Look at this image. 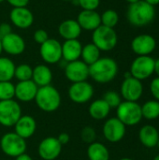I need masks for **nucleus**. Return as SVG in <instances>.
I'll use <instances>...</instances> for the list:
<instances>
[{"label": "nucleus", "mask_w": 159, "mask_h": 160, "mask_svg": "<svg viewBox=\"0 0 159 160\" xmlns=\"http://www.w3.org/2000/svg\"><path fill=\"white\" fill-rule=\"evenodd\" d=\"M118 65L111 57H100L89 66V77L97 83H108L115 79L118 74Z\"/></svg>", "instance_id": "1"}, {"label": "nucleus", "mask_w": 159, "mask_h": 160, "mask_svg": "<svg viewBox=\"0 0 159 160\" xmlns=\"http://www.w3.org/2000/svg\"><path fill=\"white\" fill-rule=\"evenodd\" d=\"M156 18L155 7L147 4L143 0L129 4L127 11V19L128 22L137 27H142L150 24Z\"/></svg>", "instance_id": "2"}, {"label": "nucleus", "mask_w": 159, "mask_h": 160, "mask_svg": "<svg viewBox=\"0 0 159 160\" xmlns=\"http://www.w3.org/2000/svg\"><path fill=\"white\" fill-rule=\"evenodd\" d=\"M35 102L37 106L45 112H52L58 110L61 105V95L52 85L38 87Z\"/></svg>", "instance_id": "3"}, {"label": "nucleus", "mask_w": 159, "mask_h": 160, "mask_svg": "<svg viewBox=\"0 0 159 160\" xmlns=\"http://www.w3.org/2000/svg\"><path fill=\"white\" fill-rule=\"evenodd\" d=\"M116 117L126 126H137L142 119V106L136 101H122L116 108Z\"/></svg>", "instance_id": "4"}, {"label": "nucleus", "mask_w": 159, "mask_h": 160, "mask_svg": "<svg viewBox=\"0 0 159 160\" xmlns=\"http://www.w3.org/2000/svg\"><path fill=\"white\" fill-rule=\"evenodd\" d=\"M118 42V36L114 28L104 25L98 26L92 34V43H94L100 52H110L113 50Z\"/></svg>", "instance_id": "5"}, {"label": "nucleus", "mask_w": 159, "mask_h": 160, "mask_svg": "<svg viewBox=\"0 0 159 160\" xmlns=\"http://www.w3.org/2000/svg\"><path fill=\"white\" fill-rule=\"evenodd\" d=\"M0 148L6 156L15 158L25 153L27 145L25 140L18 134L15 132H7L0 140Z\"/></svg>", "instance_id": "6"}, {"label": "nucleus", "mask_w": 159, "mask_h": 160, "mask_svg": "<svg viewBox=\"0 0 159 160\" xmlns=\"http://www.w3.org/2000/svg\"><path fill=\"white\" fill-rule=\"evenodd\" d=\"M129 72L142 82L150 78L155 73V59L150 55L137 56L130 65Z\"/></svg>", "instance_id": "7"}, {"label": "nucleus", "mask_w": 159, "mask_h": 160, "mask_svg": "<svg viewBox=\"0 0 159 160\" xmlns=\"http://www.w3.org/2000/svg\"><path fill=\"white\" fill-rule=\"evenodd\" d=\"M22 115L21 106L16 100L9 99L0 101V125L3 127H14Z\"/></svg>", "instance_id": "8"}, {"label": "nucleus", "mask_w": 159, "mask_h": 160, "mask_svg": "<svg viewBox=\"0 0 159 160\" xmlns=\"http://www.w3.org/2000/svg\"><path fill=\"white\" fill-rule=\"evenodd\" d=\"M143 94V84L142 82L130 76L125 78L121 87H120V96L126 101H136L142 97Z\"/></svg>", "instance_id": "9"}, {"label": "nucleus", "mask_w": 159, "mask_h": 160, "mask_svg": "<svg viewBox=\"0 0 159 160\" xmlns=\"http://www.w3.org/2000/svg\"><path fill=\"white\" fill-rule=\"evenodd\" d=\"M39 53L46 64H57L62 59V44L57 39L49 38L40 44Z\"/></svg>", "instance_id": "10"}, {"label": "nucleus", "mask_w": 159, "mask_h": 160, "mask_svg": "<svg viewBox=\"0 0 159 160\" xmlns=\"http://www.w3.org/2000/svg\"><path fill=\"white\" fill-rule=\"evenodd\" d=\"M94 96V87L87 81L73 82L68 88L70 100L77 104H84L91 100Z\"/></svg>", "instance_id": "11"}, {"label": "nucleus", "mask_w": 159, "mask_h": 160, "mask_svg": "<svg viewBox=\"0 0 159 160\" xmlns=\"http://www.w3.org/2000/svg\"><path fill=\"white\" fill-rule=\"evenodd\" d=\"M102 132L104 138L112 143H116L121 142L127 132V127L117 118L112 117L108 119L102 128Z\"/></svg>", "instance_id": "12"}, {"label": "nucleus", "mask_w": 159, "mask_h": 160, "mask_svg": "<svg viewBox=\"0 0 159 160\" xmlns=\"http://www.w3.org/2000/svg\"><path fill=\"white\" fill-rule=\"evenodd\" d=\"M64 70L66 78L72 83L84 82L89 78V66L80 59L67 63Z\"/></svg>", "instance_id": "13"}, {"label": "nucleus", "mask_w": 159, "mask_h": 160, "mask_svg": "<svg viewBox=\"0 0 159 160\" xmlns=\"http://www.w3.org/2000/svg\"><path fill=\"white\" fill-rule=\"evenodd\" d=\"M157 48L156 38L149 34L136 36L131 41V50L138 56L150 55Z\"/></svg>", "instance_id": "14"}, {"label": "nucleus", "mask_w": 159, "mask_h": 160, "mask_svg": "<svg viewBox=\"0 0 159 160\" xmlns=\"http://www.w3.org/2000/svg\"><path fill=\"white\" fill-rule=\"evenodd\" d=\"M37 152L41 159L55 160L62 152V145L57 138L47 137L40 142Z\"/></svg>", "instance_id": "15"}, {"label": "nucleus", "mask_w": 159, "mask_h": 160, "mask_svg": "<svg viewBox=\"0 0 159 160\" xmlns=\"http://www.w3.org/2000/svg\"><path fill=\"white\" fill-rule=\"evenodd\" d=\"M2 50L9 55H20L25 50V41L17 33L11 32L1 38Z\"/></svg>", "instance_id": "16"}, {"label": "nucleus", "mask_w": 159, "mask_h": 160, "mask_svg": "<svg viewBox=\"0 0 159 160\" xmlns=\"http://www.w3.org/2000/svg\"><path fill=\"white\" fill-rule=\"evenodd\" d=\"M9 19L12 24L20 29H27L34 22L33 12L26 7L13 8L10 10Z\"/></svg>", "instance_id": "17"}, {"label": "nucleus", "mask_w": 159, "mask_h": 160, "mask_svg": "<svg viewBox=\"0 0 159 160\" xmlns=\"http://www.w3.org/2000/svg\"><path fill=\"white\" fill-rule=\"evenodd\" d=\"M37 89V85L32 80L19 82L15 85V98L21 102H30L35 99Z\"/></svg>", "instance_id": "18"}, {"label": "nucleus", "mask_w": 159, "mask_h": 160, "mask_svg": "<svg viewBox=\"0 0 159 160\" xmlns=\"http://www.w3.org/2000/svg\"><path fill=\"white\" fill-rule=\"evenodd\" d=\"M77 22L82 30L94 31L101 25L100 14L97 10H82L78 17Z\"/></svg>", "instance_id": "19"}, {"label": "nucleus", "mask_w": 159, "mask_h": 160, "mask_svg": "<svg viewBox=\"0 0 159 160\" xmlns=\"http://www.w3.org/2000/svg\"><path fill=\"white\" fill-rule=\"evenodd\" d=\"M37 129V122L31 115H22L14 126V132L22 139L31 138Z\"/></svg>", "instance_id": "20"}, {"label": "nucleus", "mask_w": 159, "mask_h": 160, "mask_svg": "<svg viewBox=\"0 0 159 160\" xmlns=\"http://www.w3.org/2000/svg\"><path fill=\"white\" fill-rule=\"evenodd\" d=\"M82 45L79 39H68L62 43V59L69 63L81 58Z\"/></svg>", "instance_id": "21"}, {"label": "nucleus", "mask_w": 159, "mask_h": 160, "mask_svg": "<svg viewBox=\"0 0 159 160\" xmlns=\"http://www.w3.org/2000/svg\"><path fill=\"white\" fill-rule=\"evenodd\" d=\"M82 28L78 23L77 20L67 19L63 21L58 26L59 35L65 39H79L82 34Z\"/></svg>", "instance_id": "22"}, {"label": "nucleus", "mask_w": 159, "mask_h": 160, "mask_svg": "<svg viewBox=\"0 0 159 160\" xmlns=\"http://www.w3.org/2000/svg\"><path fill=\"white\" fill-rule=\"evenodd\" d=\"M139 140L146 148H155L157 146L159 132L157 128L152 125H144L139 131Z\"/></svg>", "instance_id": "23"}, {"label": "nucleus", "mask_w": 159, "mask_h": 160, "mask_svg": "<svg viewBox=\"0 0 159 160\" xmlns=\"http://www.w3.org/2000/svg\"><path fill=\"white\" fill-rule=\"evenodd\" d=\"M32 81L37 85V87L50 85L52 81V72L51 68L45 64L37 65L33 68Z\"/></svg>", "instance_id": "24"}, {"label": "nucleus", "mask_w": 159, "mask_h": 160, "mask_svg": "<svg viewBox=\"0 0 159 160\" xmlns=\"http://www.w3.org/2000/svg\"><path fill=\"white\" fill-rule=\"evenodd\" d=\"M111 108L110 106L103 100V98L94 100L88 109L89 115L95 120H104L110 114Z\"/></svg>", "instance_id": "25"}, {"label": "nucleus", "mask_w": 159, "mask_h": 160, "mask_svg": "<svg viewBox=\"0 0 159 160\" xmlns=\"http://www.w3.org/2000/svg\"><path fill=\"white\" fill-rule=\"evenodd\" d=\"M87 158L89 160H110V152L103 143L95 142L87 148Z\"/></svg>", "instance_id": "26"}, {"label": "nucleus", "mask_w": 159, "mask_h": 160, "mask_svg": "<svg viewBox=\"0 0 159 160\" xmlns=\"http://www.w3.org/2000/svg\"><path fill=\"white\" fill-rule=\"evenodd\" d=\"M100 50L94 43H87L82 46L81 58L86 65L91 66L100 58Z\"/></svg>", "instance_id": "27"}, {"label": "nucleus", "mask_w": 159, "mask_h": 160, "mask_svg": "<svg viewBox=\"0 0 159 160\" xmlns=\"http://www.w3.org/2000/svg\"><path fill=\"white\" fill-rule=\"evenodd\" d=\"M14 62L5 56H0V82H8L14 78Z\"/></svg>", "instance_id": "28"}, {"label": "nucleus", "mask_w": 159, "mask_h": 160, "mask_svg": "<svg viewBox=\"0 0 159 160\" xmlns=\"http://www.w3.org/2000/svg\"><path fill=\"white\" fill-rule=\"evenodd\" d=\"M141 106L142 118L147 120H156L159 118V101L156 99L148 100Z\"/></svg>", "instance_id": "29"}, {"label": "nucleus", "mask_w": 159, "mask_h": 160, "mask_svg": "<svg viewBox=\"0 0 159 160\" xmlns=\"http://www.w3.org/2000/svg\"><path fill=\"white\" fill-rule=\"evenodd\" d=\"M100 19L101 25L110 28H114L119 22V14L114 9H107L103 11L102 14H100Z\"/></svg>", "instance_id": "30"}, {"label": "nucleus", "mask_w": 159, "mask_h": 160, "mask_svg": "<svg viewBox=\"0 0 159 160\" xmlns=\"http://www.w3.org/2000/svg\"><path fill=\"white\" fill-rule=\"evenodd\" d=\"M33 68L28 64H20L16 66L14 71V78H16L19 82L29 81L32 80Z\"/></svg>", "instance_id": "31"}, {"label": "nucleus", "mask_w": 159, "mask_h": 160, "mask_svg": "<svg viewBox=\"0 0 159 160\" xmlns=\"http://www.w3.org/2000/svg\"><path fill=\"white\" fill-rule=\"evenodd\" d=\"M15 98V85L8 82H0V101L9 100Z\"/></svg>", "instance_id": "32"}, {"label": "nucleus", "mask_w": 159, "mask_h": 160, "mask_svg": "<svg viewBox=\"0 0 159 160\" xmlns=\"http://www.w3.org/2000/svg\"><path fill=\"white\" fill-rule=\"evenodd\" d=\"M103 100L110 106L111 109L117 108L122 102V98L119 93L113 90H110L106 92L103 96Z\"/></svg>", "instance_id": "33"}, {"label": "nucleus", "mask_w": 159, "mask_h": 160, "mask_svg": "<svg viewBox=\"0 0 159 160\" xmlns=\"http://www.w3.org/2000/svg\"><path fill=\"white\" fill-rule=\"evenodd\" d=\"M97 132L92 127H84L81 131V139L83 142L91 144L96 142Z\"/></svg>", "instance_id": "34"}, {"label": "nucleus", "mask_w": 159, "mask_h": 160, "mask_svg": "<svg viewBox=\"0 0 159 160\" xmlns=\"http://www.w3.org/2000/svg\"><path fill=\"white\" fill-rule=\"evenodd\" d=\"M82 10H97L100 5V0H74Z\"/></svg>", "instance_id": "35"}, {"label": "nucleus", "mask_w": 159, "mask_h": 160, "mask_svg": "<svg viewBox=\"0 0 159 160\" xmlns=\"http://www.w3.org/2000/svg\"><path fill=\"white\" fill-rule=\"evenodd\" d=\"M150 92L156 100L159 101V77L154 78L150 82Z\"/></svg>", "instance_id": "36"}, {"label": "nucleus", "mask_w": 159, "mask_h": 160, "mask_svg": "<svg viewBox=\"0 0 159 160\" xmlns=\"http://www.w3.org/2000/svg\"><path fill=\"white\" fill-rule=\"evenodd\" d=\"M48 38H49V35L44 29H37L34 33V40L37 44H42Z\"/></svg>", "instance_id": "37"}, {"label": "nucleus", "mask_w": 159, "mask_h": 160, "mask_svg": "<svg viewBox=\"0 0 159 160\" xmlns=\"http://www.w3.org/2000/svg\"><path fill=\"white\" fill-rule=\"evenodd\" d=\"M12 32L11 25L7 22H3L0 24V39Z\"/></svg>", "instance_id": "38"}, {"label": "nucleus", "mask_w": 159, "mask_h": 160, "mask_svg": "<svg viewBox=\"0 0 159 160\" xmlns=\"http://www.w3.org/2000/svg\"><path fill=\"white\" fill-rule=\"evenodd\" d=\"M13 8H22L27 7L30 0H6Z\"/></svg>", "instance_id": "39"}, {"label": "nucleus", "mask_w": 159, "mask_h": 160, "mask_svg": "<svg viewBox=\"0 0 159 160\" xmlns=\"http://www.w3.org/2000/svg\"><path fill=\"white\" fill-rule=\"evenodd\" d=\"M56 138H57L58 142L61 143V145H62V146H63V145L67 144V143L69 142V141H70V137H69V135H68L67 133H66V132L60 133V134L58 135V137H56Z\"/></svg>", "instance_id": "40"}, {"label": "nucleus", "mask_w": 159, "mask_h": 160, "mask_svg": "<svg viewBox=\"0 0 159 160\" xmlns=\"http://www.w3.org/2000/svg\"><path fill=\"white\" fill-rule=\"evenodd\" d=\"M15 160H33V158L26 153H23V154L18 156L17 158H15Z\"/></svg>", "instance_id": "41"}, {"label": "nucleus", "mask_w": 159, "mask_h": 160, "mask_svg": "<svg viewBox=\"0 0 159 160\" xmlns=\"http://www.w3.org/2000/svg\"><path fill=\"white\" fill-rule=\"evenodd\" d=\"M155 73L159 77V58L155 60Z\"/></svg>", "instance_id": "42"}, {"label": "nucleus", "mask_w": 159, "mask_h": 160, "mask_svg": "<svg viewBox=\"0 0 159 160\" xmlns=\"http://www.w3.org/2000/svg\"><path fill=\"white\" fill-rule=\"evenodd\" d=\"M143 1H145L147 4H149L153 7H156L157 5L159 4V0H143Z\"/></svg>", "instance_id": "43"}, {"label": "nucleus", "mask_w": 159, "mask_h": 160, "mask_svg": "<svg viewBox=\"0 0 159 160\" xmlns=\"http://www.w3.org/2000/svg\"><path fill=\"white\" fill-rule=\"evenodd\" d=\"M127 3H129V4H133V3H136V2H138V1H140V0H126Z\"/></svg>", "instance_id": "44"}, {"label": "nucleus", "mask_w": 159, "mask_h": 160, "mask_svg": "<svg viewBox=\"0 0 159 160\" xmlns=\"http://www.w3.org/2000/svg\"><path fill=\"white\" fill-rule=\"evenodd\" d=\"M2 52H3V50H2V44H1V39H0V56H1Z\"/></svg>", "instance_id": "45"}, {"label": "nucleus", "mask_w": 159, "mask_h": 160, "mask_svg": "<svg viewBox=\"0 0 159 160\" xmlns=\"http://www.w3.org/2000/svg\"><path fill=\"white\" fill-rule=\"evenodd\" d=\"M119 160H134V159L129 158H121V159H119Z\"/></svg>", "instance_id": "46"}, {"label": "nucleus", "mask_w": 159, "mask_h": 160, "mask_svg": "<svg viewBox=\"0 0 159 160\" xmlns=\"http://www.w3.org/2000/svg\"><path fill=\"white\" fill-rule=\"evenodd\" d=\"M153 160H159V154H158V155H157V156H156V157L154 158V159H153Z\"/></svg>", "instance_id": "47"}, {"label": "nucleus", "mask_w": 159, "mask_h": 160, "mask_svg": "<svg viewBox=\"0 0 159 160\" xmlns=\"http://www.w3.org/2000/svg\"><path fill=\"white\" fill-rule=\"evenodd\" d=\"M62 1H71V2H73L74 0H62Z\"/></svg>", "instance_id": "48"}, {"label": "nucleus", "mask_w": 159, "mask_h": 160, "mask_svg": "<svg viewBox=\"0 0 159 160\" xmlns=\"http://www.w3.org/2000/svg\"><path fill=\"white\" fill-rule=\"evenodd\" d=\"M4 1H6V0H0V3H3Z\"/></svg>", "instance_id": "49"}, {"label": "nucleus", "mask_w": 159, "mask_h": 160, "mask_svg": "<svg viewBox=\"0 0 159 160\" xmlns=\"http://www.w3.org/2000/svg\"><path fill=\"white\" fill-rule=\"evenodd\" d=\"M157 147L159 148V140H158V143H157Z\"/></svg>", "instance_id": "50"}]
</instances>
